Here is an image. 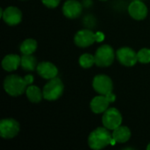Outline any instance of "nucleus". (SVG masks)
<instances>
[{
  "instance_id": "obj_1",
  "label": "nucleus",
  "mask_w": 150,
  "mask_h": 150,
  "mask_svg": "<svg viewBox=\"0 0 150 150\" xmlns=\"http://www.w3.org/2000/svg\"><path fill=\"white\" fill-rule=\"evenodd\" d=\"M33 82L32 75H26L21 77L18 75L7 76L4 81V89L7 94L11 97H18L25 92L27 87Z\"/></svg>"
},
{
  "instance_id": "obj_2",
  "label": "nucleus",
  "mask_w": 150,
  "mask_h": 150,
  "mask_svg": "<svg viewBox=\"0 0 150 150\" xmlns=\"http://www.w3.org/2000/svg\"><path fill=\"white\" fill-rule=\"evenodd\" d=\"M112 134L106 127H98L92 131L88 138V144L91 149L99 150L111 145Z\"/></svg>"
},
{
  "instance_id": "obj_3",
  "label": "nucleus",
  "mask_w": 150,
  "mask_h": 150,
  "mask_svg": "<svg viewBox=\"0 0 150 150\" xmlns=\"http://www.w3.org/2000/svg\"><path fill=\"white\" fill-rule=\"evenodd\" d=\"M64 91L62 81L59 77L50 79L43 88V98L47 101H54L62 97Z\"/></svg>"
},
{
  "instance_id": "obj_4",
  "label": "nucleus",
  "mask_w": 150,
  "mask_h": 150,
  "mask_svg": "<svg viewBox=\"0 0 150 150\" xmlns=\"http://www.w3.org/2000/svg\"><path fill=\"white\" fill-rule=\"evenodd\" d=\"M95 64L98 67H109L114 61V50L110 45L100 46L95 54Z\"/></svg>"
},
{
  "instance_id": "obj_5",
  "label": "nucleus",
  "mask_w": 150,
  "mask_h": 150,
  "mask_svg": "<svg viewBox=\"0 0 150 150\" xmlns=\"http://www.w3.org/2000/svg\"><path fill=\"white\" fill-rule=\"evenodd\" d=\"M102 122L105 127L109 130H114L122 123V116L120 111L114 107L108 108L103 114Z\"/></svg>"
},
{
  "instance_id": "obj_6",
  "label": "nucleus",
  "mask_w": 150,
  "mask_h": 150,
  "mask_svg": "<svg viewBox=\"0 0 150 150\" xmlns=\"http://www.w3.org/2000/svg\"><path fill=\"white\" fill-rule=\"evenodd\" d=\"M20 130L19 123L13 119H4L0 121V135L4 139H12Z\"/></svg>"
},
{
  "instance_id": "obj_7",
  "label": "nucleus",
  "mask_w": 150,
  "mask_h": 150,
  "mask_svg": "<svg viewBox=\"0 0 150 150\" xmlns=\"http://www.w3.org/2000/svg\"><path fill=\"white\" fill-rule=\"evenodd\" d=\"M94 90L100 95H107L112 92L113 83L112 79L106 75H98L94 77L92 82Z\"/></svg>"
},
{
  "instance_id": "obj_8",
  "label": "nucleus",
  "mask_w": 150,
  "mask_h": 150,
  "mask_svg": "<svg viewBox=\"0 0 150 150\" xmlns=\"http://www.w3.org/2000/svg\"><path fill=\"white\" fill-rule=\"evenodd\" d=\"M116 56L118 61L124 66L132 67L138 62L137 53L130 47H121L116 52Z\"/></svg>"
},
{
  "instance_id": "obj_9",
  "label": "nucleus",
  "mask_w": 150,
  "mask_h": 150,
  "mask_svg": "<svg viewBox=\"0 0 150 150\" xmlns=\"http://www.w3.org/2000/svg\"><path fill=\"white\" fill-rule=\"evenodd\" d=\"M75 44L79 47H87L97 41L96 33L91 30L83 29L78 31L74 38Z\"/></svg>"
},
{
  "instance_id": "obj_10",
  "label": "nucleus",
  "mask_w": 150,
  "mask_h": 150,
  "mask_svg": "<svg viewBox=\"0 0 150 150\" xmlns=\"http://www.w3.org/2000/svg\"><path fill=\"white\" fill-rule=\"evenodd\" d=\"M83 11V5L76 0H67L62 6V12L68 18H78Z\"/></svg>"
},
{
  "instance_id": "obj_11",
  "label": "nucleus",
  "mask_w": 150,
  "mask_h": 150,
  "mask_svg": "<svg viewBox=\"0 0 150 150\" xmlns=\"http://www.w3.org/2000/svg\"><path fill=\"white\" fill-rule=\"evenodd\" d=\"M2 18L7 25H16L22 20V12L15 6H9L4 10Z\"/></svg>"
},
{
  "instance_id": "obj_12",
  "label": "nucleus",
  "mask_w": 150,
  "mask_h": 150,
  "mask_svg": "<svg viewBox=\"0 0 150 150\" xmlns=\"http://www.w3.org/2000/svg\"><path fill=\"white\" fill-rule=\"evenodd\" d=\"M36 70L39 76L47 80L56 77L58 74V69L56 68V66L49 62H42L39 63L37 65Z\"/></svg>"
},
{
  "instance_id": "obj_13",
  "label": "nucleus",
  "mask_w": 150,
  "mask_h": 150,
  "mask_svg": "<svg viewBox=\"0 0 150 150\" xmlns=\"http://www.w3.org/2000/svg\"><path fill=\"white\" fill-rule=\"evenodd\" d=\"M130 16L136 20H142L148 15V7L142 1H133L128 6Z\"/></svg>"
},
{
  "instance_id": "obj_14",
  "label": "nucleus",
  "mask_w": 150,
  "mask_h": 150,
  "mask_svg": "<svg viewBox=\"0 0 150 150\" xmlns=\"http://www.w3.org/2000/svg\"><path fill=\"white\" fill-rule=\"evenodd\" d=\"M110 102L105 95L95 97L91 102V109L94 113H104L109 108Z\"/></svg>"
},
{
  "instance_id": "obj_15",
  "label": "nucleus",
  "mask_w": 150,
  "mask_h": 150,
  "mask_svg": "<svg viewBox=\"0 0 150 150\" xmlns=\"http://www.w3.org/2000/svg\"><path fill=\"white\" fill-rule=\"evenodd\" d=\"M21 63V57L18 54H7L4 57L2 61V67L4 70L8 72H11L16 70Z\"/></svg>"
},
{
  "instance_id": "obj_16",
  "label": "nucleus",
  "mask_w": 150,
  "mask_h": 150,
  "mask_svg": "<svg viewBox=\"0 0 150 150\" xmlns=\"http://www.w3.org/2000/svg\"><path fill=\"white\" fill-rule=\"evenodd\" d=\"M131 137V131L127 127H121L112 130V138L118 143H125L129 141Z\"/></svg>"
},
{
  "instance_id": "obj_17",
  "label": "nucleus",
  "mask_w": 150,
  "mask_h": 150,
  "mask_svg": "<svg viewBox=\"0 0 150 150\" xmlns=\"http://www.w3.org/2000/svg\"><path fill=\"white\" fill-rule=\"evenodd\" d=\"M25 94L32 103H40L43 98V91L35 85H29L25 91Z\"/></svg>"
},
{
  "instance_id": "obj_18",
  "label": "nucleus",
  "mask_w": 150,
  "mask_h": 150,
  "mask_svg": "<svg viewBox=\"0 0 150 150\" xmlns=\"http://www.w3.org/2000/svg\"><path fill=\"white\" fill-rule=\"evenodd\" d=\"M20 65L25 71H33L37 68V60L32 54H23Z\"/></svg>"
},
{
  "instance_id": "obj_19",
  "label": "nucleus",
  "mask_w": 150,
  "mask_h": 150,
  "mask_svg": "<svg viewBox=\"0 0 150 150\" xmlns=\"http://www.w3.org/2000/svg\"><path fill=\"white\" fill-rule=\"evenodd\" d=\"M37 48V41L33 39H26L20 45V51L23 54H33Z\"/></svg>"
},
{
  "instance_id": "obj_20",
  "label": "nucleus",
  "mask_w": 150,
  "mask_h": 150,
  "mask_svg": "<svg viewBox=\"0 0 150 150\" xmlns=\"http://www.w3.org/2000/svg\"><path fill=\"white\" fill-rule=\"evenodd\" d=\"M79 64L82 68L89 69L95 64V56L91 54H83L79 58Z\"/></svg>"
},
{
  "instance_id": "obj_21",
  "label": "nucleus",
  "mask_w": 150,
  "mask_h": 150,
  "mask_svg": "<svg viewBox=\"0 0 150 150\" xmlns=\"http://www.w3.org/2000/svg\"><path fill=\"white\" fill-rule=\"evenodd\" d=\"M138 62L141 63H149L150 62V49L149 48H142L137 53Z\"/></svg>"
},
{
  "instance_id": "obj_22",
  "label": "nucleus",
  "mask_w": 150,
  "mask_h": 150,
  "mask_svg": "<svg viewBox=\"0 0 150 150\" xmlns=\"http://www.w3.org/2000/svg\"><path fill=\"white\" fill-rule=\"evenodd\" d=\"M41 1H42L43 4L45 6H47V8L54 9V8H55L56 6L59 5L61 0H41Z\"/></svg>"
},
{
  "instance_id": "obj_23",
  "label": "nucleus",
  "mask_w": 150,
  "mask_h": 150,
  "mask_svg": "<svg viewBox=\"0 0 150 150\" xmlns=\"http://www.w3.org/2000/svg\"><path fill=\"white\" fill-rule=\"evenodd\" d=\"M104 38H105V35L101 32L96 33V39H97L98 42H101L102 40H104Z\"/></svg>"
},
{
  "instance_id": "obj_24",
  "label": "nucleus",
  "mask_w": 150,
  "mask_h": 150,
  "mask_svg": "<svg viewBox=\"0 0 150 150\" xmlns=\"http://www.w3.org/2000/svg\"><path fill=\"white\" fill-rule=\"evenodd\" d=\"M106 98H108V100H109L110 103H113V102L115 101V99H116V96H115L112 92L107 94V95H106Z\"/></svg>"
},
{
  "instance_id": "obj_25",
  "label": "nucleus",
  "mask_w": 150,
  "mask_h": 150,
  "mask_svg": "<svg viewBox=\"0 0 150 150\" xmlns=\"http://www.w3.org/2000/svg\"><path fill=\"white\" fill-rule=\"evenodd\" d=\"M147 149L148 150H150V143L148 145V147H147Z\"/></svg>"
},
{
  "instance_id": "obj_26",
  "label": "nucleus",
  "mask_w": 150,
  "mask_h": 150,
  "mask_svg": "<svg viewBox=\"0 0 150 150\" xmlns=\"http://www.w3.org/2000/svg\"><path fill=\"white\" fill-rule=\"evenodd\" d=\"M134 1H142V0H134Z\"/></svg>"
},
{
  "instance_id": "obj_27",
  "label": "nucleus",
  "mask_w": 150,
  "mask_h": 150,
  "mask_svg": "<svg viewBox=\"0 0 150 150\" xmlns=\"http://www.w3.org/2000/svg\"><path fill=\"white\" fill-rule=\"evenodd\" d=\"M101 1H106V0H101Z\"/></svg>"
}]
</instances>
